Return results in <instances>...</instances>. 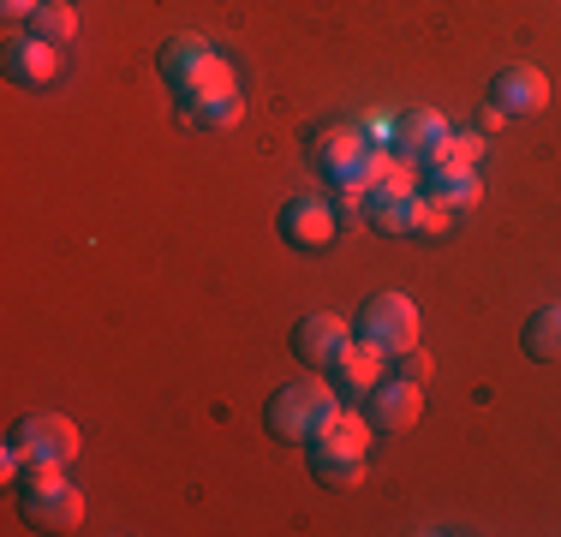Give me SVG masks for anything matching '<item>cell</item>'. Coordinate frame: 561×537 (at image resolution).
Wrapping results in <instances>:
<instances>
[{
	"mask_svg": "<svg viewBox=\"0 0 561 537\" xmlns=\"http://www.w3.org/2000/svg\"><path fill=\"white\" fill-rule=\"evenodd\" d=\"M162 78L173 84V96L185 102V114H192L197 102H209V96H221V90L239 84L233 66H227L204 36H173V43L162 48Z\"/></svg>",
	"mask_w": 561,
	"mask_h": 537,
	"instance_id": "cell-1",
	"label": "cell"
},
{
	"mask_svg": "<svg viewBox=\"0 0 561 537\" xmlns=\"http://www.w3.org/2000/svg\"><path fill=\"white\" fill-rule=\"evenodd\" d=\"M341 412L335 400V382H287L270 395V407H263V424H270L275 442H311L317 430Z\"/></svg>",
	"mask_w": 561,
	"mask_h": 537,
	"instance_id": "cell-3",
	"label": "cell"
},
{
	"mask_svg": "<svg viewBox=\"0 0 561 537\" xmlns=\"http://www.w3.org/2000/svg\"><path fill=\"white\" fill-rule=\"evenodd\" d=\"M192 119H197L204 132H233L239 119H245V96H239V84L221 90V96H209V102H197Z\"/></svg>",
	"mask_w": 561,
	"mask_h": 537,
	"instance_id": "cell-18",
	"label": "cell"
},
{
	"mask_svg": "<svg viewBox=\"0 0 561 537\" xmlns=\"http://www.w3.org/2000/svg\"><path fill=\"white\" fill-rule=\"evenodd\" d=\"M317 168L329 173L335 185H365L370 168H377V150H370L365 126H329L323 138H317Z\"/></svg>",
	"mask_w": 561,
	"mask_h": 537,
	"instance_id": "cell-6",
	"label": "cell"
},
{
	"mask_svg": "<svg viewBox=\"0 0 561 537\" xmlns=\"http://www.w3.org/2000/svg\"><path fill=\"white\" fill-rule=\"evenodd\" d=\"M424 419V382H407V376H389V382L370 388V424L400 436V430H419Z\"/></svg>",
	"mask_w": 561,
	"mask_h": 537,
	"instance_id": "cell-10",
	"label": "cell"
},
{
	"mask_svg": "<svg viewBox=\"0 0 561 537\" xmlns=\"http://www.w3.org/2000/svg\"><path fill=\"white\" fill-rule=\"evenodd\" d=\"M519 346H526L538 365H561V305L531 311V317H526V334H519Z\"/></svg>",
	"mask_w": 561,
	"mask_h": 537,
	"instance_id": "cell-15",
	"label": "cell"
},
{
	"mask_svg": "<svg viewBox=\"0 0 561 537\" xmlns=\"http://www.w3.org/2000/svg\"><path fill=\"white\" fill-rule=\"evenodd\" d=\"M484 156V138H460V132H443V138L424 150V173H443V168H478Z\"/></svg>",
	"mask_w": 561,
	"mask_h": 537,
	"instance_id": "cell-16",
	"label": "cell"
},
{
	"mask_svg": "<svg viewBox=\"0 0 561 537\" xmlns=\"http://www.w3.org/2000/svg\"><path fill=\"white\" fill-rule=\"evenodd\" d=\"M24 519L43 532H78L84 495L60 478V460H31L24 466Z\"/></svg>",
	"mask_w": 561,
	"mask_h": 537,
	"instance_id": "cell-4",
	"label": "cell"
},
{
	"mask_svg": "<svg viewBox=\"0 0 561 537\" xmlns=\"http://www.w3.org/2000/svg\"><path fill=\"white\" fill-rule=\"evenodd\" d=\"M424 197H436L443 209H478L484 180H478V168H443V173L424 180Z\"/></svg>",
	"mask_w": 561,
	"mask_h": 537,
	"instance_id": "cell-14",
	"label": "cell"
},
{
	"mask_svg": "<svg viewBox=\"0 0 561 537\" xmlns=\"http://www.w3.org/2000/svg\"><path fill=\"white\" fill-rule=\"evenodd\" d=\"M12 442H19L31 460H72L78 454V430H72V419H60V412H31L19 430H12Z\"/></svg>",
	"mask_w": 561,
	"mask_h": 537,
	"instance_id": "cell-11",
	"label": "cell"
},
{
	"mask_svg": "<svg viewBox=\"0 0 561 537\" xmlns=\"http://www.w3.org/2000/svg\"><path fill=\"white\" fill-rule=\"evenodd\" d=\"M358 341L382 346L389 358L412 353V346H419V305H412L407 293H377V299H365V311H358Z\"/></svg>",
	"mask_w": 561,
	"mask_h": 537,
	"instance_id": "cell-5",
	"label": "cell"
},
{
	"mask_svg": "<svg viewBox=\"0 0 561 537\" xmlns=\"http://www.w3.org/2000/svg\"><path fill=\"white\" fill-rule=\"evenodd\" d=\"M400 376H407V382H424V376H431V358H424L419 346H412V353H400Z\"/></svg>",
	"mask_w": 561,
	"mask_h": 537,
	"instance_id": "cell-21",
	"label": "cell"
},
{
	"mask_svg": "<svg viewBox=\"0 0 561 537\" xmlns=\"http://www.w3.org/2000/svg\"><path fill=\"white\" fill-rule=\"evenodd\" d=\"M370 227L377 233H412V197H370Z\"/></svg>",
	"mask_w": 561,
	"mask_h": 537,
	"instance_id": "cell-19",
	"label": "cell"
},
{
	"mask_svg": "<svg viewBox=\"0 0 561 537\" xmlns=\"http://www.w3.org/2000/svg\"><path fill=\"white\" fill-rule=\"evenodd\" d=\"M341 233V209L323 204V197H293L287 209H280V239H287L293 251H329Z\"/></svg>",
	"mask_w": 561,
	"mask_h": 537,
	"instance_id": "cell-7",
	"label": "cell"
},
{
	"mask_svg": "<svg viewBox=\"0 0 561 537\" xmlns=\"http://www.w3.org/2000/svg\"><path fill=\"white\" fill-rule=\"evenodd\" d=\"M305 448H311V472L323 478L329 490H353V483L365 478V460H370V424L358 419V412H335Z\"/></svg>",
	"mask_w": 561,
	"mask_h": 537,
	"instance_id": "cell-2",
	"label": "cell"
},
{
	"mask_svg": "<svg viewBox=\"0 0 561 537\" xmlns=\"http://www.w3.org/2000/svg\"><path fill=\"white\" fill-rule=\"evenodd\" d=\"M72 31H78V12H72V0H43V7L31 12V36H43V43H72Z\"/></svg>",
	"mask_w": 561,
	"mask_h": 537,
	"instance_id": "cell-17",
	"label": "cell"
},
{
	"mask_svg": "<svg viewBox=\"0 0 561 537\" xmlns=\"http://www.w3.org/2000/svg\"><path fill=\"white\" fill-rule=\"evenodd\" d=\"M43 7V0H0V12H7V24H19V19H31V12Z\"/></svg>",
	"mask_w": 561,
	"mask_h": 537,
	"instance_id": "cell-22",
	"label": "cell"
},
{
	"mask_svg": "<svg viewBox=\"0 0 561 537\" xmlns=\"http://www.w3.org/2000/svg\"><path fill=\"white\" fill-rule=\"evenodd\" d=\"M7 72L12 84L24 90H43L60 78V43H43V36H12L7 43Z\"/></svg>",
	"mask_w": 561,
	"mask_h": 537,
	"instance_id": "cell-12",
	"label": "cell"
},
{
	"mask_svg": "<svg viewBox=\"0 0 561 537\" xmlns=\"http://www.w3.org/2000/svg\"><path fill=\"white\" fill-rule=\"evenodd\" d=\"M382 365H389V353H382V346H370V341H353L346 346V353L335 358V382L346 388V395H370V388L382 382Z\"/></svg>",
	"mask_w": 561,
	"mask_h": 537,
	"instance_id": "cell-13",
	"label": "cell"
},
{
	"mask_svg": "<svg viewBox=\"0 0 561 537\" xmlns=\"http://www.w3.org/2000/svg\"><path fill=\"white\" fill-rule=\"evenodd\" d=\"M353 346V329H346V317L335 311H311V317H299V329H293V353L305 358L317 376L323 370H335V358Z\"/></svg>",
	"mask_w": 561,
	"mask_h": 537,
	"instance_id": "cell-8",
	"label": "cell"
},
{
	"mask_svg": "<svg viewBox=\"0 0 561 537\" xmlns=\"http://www.w3.org/2000/svg\"><path fill=\"white\" fill-rule=\"evenodd\" d=\"M490 107H502V119H531L550 107V78L538 66H502L490 84Z\"/></svg>",
	"mask_w": 561,
	"mask_h": 537,
	"instance_id": "cell-9",
	"label": "cell"
},
{
	"mask_svg": "<svg viewBox=\"0 0 561 537\" xmlns=\"http://www.w3.org/2000/svg\"><path fill=\"white\" fill-rule=\"evenodd\" d=\"M436 138H443V114H419V119L407 126V144H412V150H431Z\"/></svg>",
	"mask_w": 561,
	"mask_h": 537,
	"instance_id": "cell-20",
	"label": "cell"
}]
</instances>
